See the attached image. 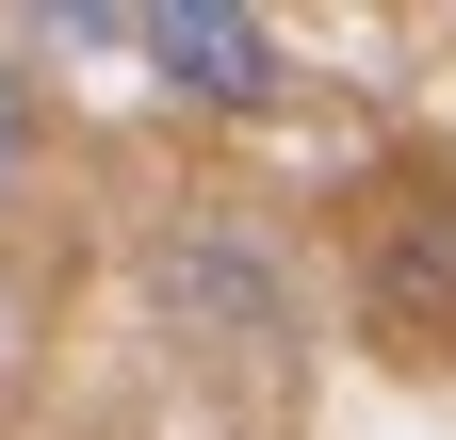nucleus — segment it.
Listing matches in <instances>:
<instances>
[{
	"label": "nucleus",
	"instance_id": "1",
	"mask_svg": "<svg viewBox=\"0 0 456 440\" xmlns=\"http://www.w3.org/2000/svg\"><path fill=\"white\" fill-rule=\"evenodd\" d=\"M359 310H375V343L456 359V180H391L359 212Z\"/></svg>",
	"mask_w": 456,
	"mask_h": 440
},
{
	"label": "nucleus",
	"instance_id": "3",
	"mask_svg": "<svg viewBox=\"0 0 456 440\" xmlns=\"http://www.w3.org/2000/svg\"><path fill=\"white\" fill-rule=\"evenodd\" d=\"M33 163H49V98H33L17 66H0V212L33 196Z\"/></svg>",
	"mask_w": 456,
	"mask_h": 440
},
{
	"label": "nucleus",
	"instance_id": "2",
	"mask_svg": "<svg viewBox=\"0 0 456 440\" xmlns=\"http://www.w3.org/2000/svg\"><path fill=\"white\" fill-rule=\"evenodd\" d=\"M131 49L196 98V115H277V98H294V49L261 17H228V0H163V17H131Z\"/></svg>",
	"mask_w": 456,
	"mask_h": 440
}]
</instances>
